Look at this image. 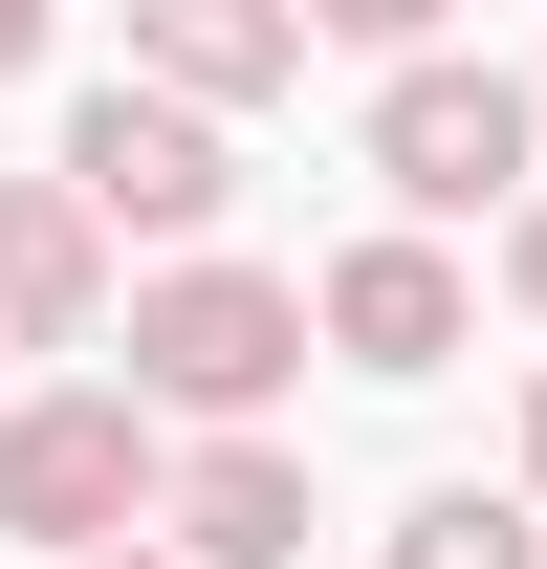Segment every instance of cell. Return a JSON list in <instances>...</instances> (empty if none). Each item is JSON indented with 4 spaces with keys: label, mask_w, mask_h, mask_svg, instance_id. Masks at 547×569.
<instances>
[{
    "label": "cell",
    "mask_w": 547,
    "mask_h": 569,
    "mask_svg": "<svg viewBox=\"0 0 547 569\" xmlns=\"http://www.w3.org/2000/svg\"><path fill=\"white\" fill-rule=\"evenodd\" d=\"M307 22H329V44H395V67H416V44H438L460 0H307Z\"/></svg>",
    "instance_id": "30bf717a"
},
{
    "label": "cell",
    "mask_w": 547,
    "mask_h": 569,
    "mask_svg": "<svg viewBox=\"0 0 547 569\" xmlns=\"http://www.w3.org/2000/svg\"><path fill=\"white\" fill-rule=\"evenodd\" d=\"M307 0H132V67L153 88H198V110H263V88H307Z\"/></svg>",
    "instance_id": "52a82bcc"
},
{
    "label": "cell",
    "mask_w": 547,
    "mask_h": 569,
    "mask_svg": "<svg viewBox=\"0 0 547 569\" xmlns=\"http://www.w3.org/2000/svg\"><path fill=\"white\" fill-rule=\"evenodd\" d=\"M526 153H547V88H504V67H438V44H416V67L372 88V176H395V219H481V198L526 219V198H547Z\"/></svg>",
    "instance_id": "277c9868"
},
{
    "label": "cell",
    "mask_w": 547,
    "mask_h": 569,
    "mask_svg": "<svg viewBox=\"0 0 547 569\" xmlns=\"http://www.w3.org/2000/svg\"><path fill=\"white\" fill-rule=\"evenodd\" d=\"M504 284H526V307H547V198H526V219H504Z\"/></svg>",
    "instance_id": "7c38bea8"
},
{
    "label": "cell",
    "mask_w": 547,
    "mask_h": 569,
    "mask_svg": "<svg viewBox=\"0 0 547 569\" xmlns=\"http://www.w3.org/2000/svg\"><path fill=\"white\" fill-rule=\"evenodd\" d=\"M307 526H329V503H307L285 438H176V548L198 569H307Z\"/></svg>",
    "instance_id": "ba28073f"
},
{
    "label": "cell",
    "mask_w": 547,
    "mask_h": 569,
    "mask_svg": "<svg viewBox=\"0 0 547 569\" xmlns=\"http://www.w3.org/2000/svg\"><path fill=\"white\" fill-rule=\"evenodd\" d=\"M526 503H547V372H526Z\"/></svg>",
    "instance_id": "4fadbf2b"
},
{
    "label": "cell",
    "mask_w": 547,
    "mask_h": 569,
    "mask_svg": "<svg viewBox=\"0 0 547 569\" xmlns=\"http://www.w3.org/2000/svg\"><path fill=\"white\" fill-rule=\"evenodd\" d=\"M395 569H547V503H481V482H438V503H395Z\"/></svg>",
    "instance_id": "9c48e42d"
},
{
    "label": "cell",
    "mask_w": 547,
    "mask_h": 569,
    "mask_svg": "<svg viewBox=\"0 0 547 569\" xmlns=\"http://www.w3.org/2000/svg\"><path fill=\"white\" fill-rule=\"evenodd\" d=\"M0 329H22V351H88V329H110V219H88L67 153L0 176Z\"/></svg>",
    "instance_id": "8992f818"
},
{
    "label": "cell",
    "mask_w": 547,
    "mask_h": 569,
    "mask_svg": "<svg viewBox=\"0 0 547 569\" xmlns=\"http://www.w3.org/2000/svg\"><path fill=\"white\" fill-rule=\"evenodd\" d=\"M67 176H88V219H110V241H219V198H241V110L110 67V88L67 110Z\"/></svg>",
    "instance_id": "3957f363"
},
{
    "label": "cell",
    "mask_w": 547,
    "mask_h": 569,
    "mask_svg": "<svg viewBox=\"0 0 547 569\" xmlns=\"http://www.w3.org/2000/svg\"><path fill=\"white\" fill-rule=\"evenodd\" d=\"M110 526H176V417L132 372H67V395H0V548L88 569Z\"/></svg>",
    "instance_id": "6da1fadb"
},
{
    "label": "cell",
    "mask_w": 547,
    "mask_h": 569,
    "mask_svg": "<svg viewBox=\"0 0 547 569\" xmlns=\"http://www.w3.org/2000/svg\"><path fill=\"white\" fill-rule=\"evenodd\" d=\"M0 351H22V329H0Z\"/></svg>",
    "instance_id": "9a60e30c"
},
{
    "label": "cell",
    "mask_w": 547,
    "mask_h": 569,
    "mask_svg": "<svg viewBox=\"0 0 547 569\" xmlns=\"http://www.w3.org/2000/svg\"><path fill=\"white\" fill-rule=\"evenodd\" d=\"M307 307H329V351H350V372H395V395H416V372H460V329H481V284L438 263V219L350 241V263L307 284Z\"/></svg>",
    "instance_id": "5b68a950"
},
{
    "label": "cell",
    "mask_w": 547,
    "mask_h": 569,
    "mask_svg": "<svg viewBox=\"0 0 547 569\" xmlns=\"http://www.w3.org/2000/svg\"><path fill=\"white\" fill-rule=\"evenodd\" d=\"M307 329H329L307 284L198 263V241H176V263L132 284V395H153V417H198V438H263V417H285V372H307Z\"/></svg>",
    "instance_id": "7a4b0ae2"
},
{
    "label": "cell",
    "mask_w": 547,
    "mask_h": 569,
    "mask_svg": "<svg viewBox=\"0 0 547 569\" xmlns=\"http://www.w3.org/2000/svg\"><path fill=\"white\" fill-rule=\"evenodd\" d=\"M88 569H198V548H88Z\"/></svg>",
    "instance_id": "5bb4252c"
},
{
    "label": "cell",
    "mask_w": 547,
    "mask_h": 569,
    "mask_svg": "<svg viewBox=\"0 0 547 569\" xmlns=\"http://www.w3.org/2000/svg\"><path fill=\"white\" fill-rule=\"evenodd\" d=\"M44 22H67V0H0V88H22V67H44Z\"/></svg>",
    "instance_id": "8fae6325"
}]
</instances>
